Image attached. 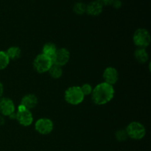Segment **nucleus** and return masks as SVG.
I'll return each mask as SVG.
<instances>
[{"mask_svg": "<svg viewBox=\"0 0 151 151\" xmlns=\"http://www.w3.org/2000/svg\"><path fill=\"white\" fill-rule=\"evenodd\" d=\"M134 57L139 63H145L148 60L149 55L145 48H138L134 52Z\"/></svg>", "mask_w": 151, "mask_h": 151, "instance_id": "ddd939ff", "label": "nucleus"}, {"mask_svg": "<svg viewBox=\"0 0 151 151\" xmlns=\"http://www.w3.org/2000/svg\"><path fill=\"white\" fill-rule=\"evenodd\" d=\"M70 58V52L66 48L58 49L52 58L53 64L59 66H63L69 62Z\"/></svg>", "mask_w": 151, "mask_h": 151, "instance_id": "6e6552de", "label": "nucleus"}, {"mask_svg": "<svg viewBox=\"0 0 151 151\" xmlns=\"http://www.w3.org/2000/svg\"><path fill=\"white\" fill-rule=\"evenodd\" d=\"M73 11L78 15H83L86 12V4L83 2H78L74 5Z\"/></svg>", "mask_w": 151, "mask_h": 151, "instance_id": "a211bd4d", "label": "nucleus"}, {"mask_svg": "<svg viewBox=\"0 0 151 151\" xmlns=\"http://www.w3.org/2000/svg\"><path fill=\"white\" fill-rule=\"evenodd\" d=\"M103 11V6L97 1H94L90 2L86 5V12L88 15L92 16H99Z\"/></svg>", "mask_w": 151, "mask_h": 151, "instance_id": "f8f14e48", "label": "nucleus"}, {"mask_svg": "<svg viewBox=\"0 0 151 151\" xmlns=\"http://www.w3.org/2000/svg\"><path fill=\"white\" fill-rule=\"evenodd\" d=\"M3 93H4V86H3V84L0 82V99L2 97Z\"/></svg>", "mask_w": 151, "mask_h": 151, "instance_id": "5701e85b", "label": "nucleus"}, {"mask_svg": "<svg viewBox=\"0 0 151 151\" xmlns=\"http://www.w3.org/2000/svg\"><path fill=\"white\" fill-rule=\"evenodd\" d=\"M57 50L58 49L55 44H53V43L49 42L44 45V47H43L42 48V53H41V54L50 58H52H52L54 57Z\"/></svg>", "mask_w": 151, "mask_h": 151, "instance_id": "4468645a", "label": "nucleus"}, {"mask_svg": "<svg viewBox=\"0 0 151 151\" xmlns=\"http://www.w3.org/2000/svg\"><path fill=\"white\" fill-rule=\"evenodd\" d=\"M103 77L105 83L113 86L119 80V72L114 67L109 66L104 70Z\"/></svg>", "mask_w": 151, "mask_h": 151, "instance_id": "9d476101", "label": "nucleus"}, {"mask_svg": "<svg viewBox=\"0 0 151 151\" xmlns=\"http://www.w3.org/2000/svg\"><path fill=\"white\" fill-rule=\"evenodd\" d=\"M10 63V59L5 52L0 51V70L6 69Z\"/></svg>", "mask_w": 151, "mask_h": 151, "instance_id": "f3484780", "label": "nucleus"}, {"mask_svg": "<svg viewBox=\"0 0 151 151\" xmlns=\"http://www.w3.org/2000/svg\"><path fill=\"white\" fill-rule=\"evenodd\" d=\"M4 124V119L2 116H0V125H2Z\"/></svg>", "mask_w": 151, "mask_h": 151, "instance_id": "b1692460", "label": "nucleus"}, {"mask_svg": "<svg viewBox=\"0 0 151 151\" xmlns=\"http://www.w3.org/2000/svg\"><path fill=\"white\" fill-rule=\"evenodd\" d=\"M99 3L102 4V6H108V5H111L113 2L114 0H97Z\"/></svg>", "mask_w": 151, "mask_h": 151, "instance_id": "412c9836", "label": "nucleus"}, {"mask_svg": "<svg viewBox=\"0 0 151 151\" xmlns=\"http://www.w3.org/2000/svg\"><path fill=\"white\" fill-rule=\"evenodd\" d=\"M84 97L83 94L81 90V86H70L65 91L64 99L69 104L72 106L79 105L83 101Z\"/></svg>", "mask_w": 151, "mask_h": 151, "instance_id": "f03ea898", "label": "nucleus"}, {"mask_svg": "<svg viewBox=\"0 0 151 151\" xmlns=\"http://www.w3.org/2000/svg\"><path fill=\"white\" fill-rule=\"evenodd\" d=\"M111 5L113 6L114 8L119 9L120 8L121 6H122V2H121L120 0H114L113 2H112Z\"/></svg>", "mask_w": 151, "mask_h": 151, "instance_id": "4be33fe9", "label": "nucleus"}, {"mask_svg": "<svg viewBox=\"0 0 151 151\" xmlns=\"http://www.w3.org/2000/svg\"><path fill=\"white\" fill-rule=\"evenodd\" d=\"M114 88L111 85L103 82L99 83L93 88L91 100L94 104L103 106L107 104L114 97Z\"/></svg>", "mask_w": 151, "mask_h": 151, "instance_id": "f257e3e1", "label": "nucleus"}, {"mask_svg": "<svg viewBox=\"0 0 151 151\" xmlns=\"http://www.w3.org/2000/svg\"><path fill=\"white\" fill-rule=\"evenodd\" d=\"M19 123L24 127H27L32 125L33 122V116L30 110H28L22 104L17 107L16 119Z\"/></svg>", "mask_w": 151, "mask_h": 151, "instance_id": "423d86ee", "label": "nucleus"}, {"mask_svg": "<svg viewBox=\"0 0 151 151\" xmlns=\"http://www.w3.org/2000/svg\"><path fill=\"white\" fill-rule=\"evenodd\" d=\"M50 73V75L54 79H58V78H61L63 75V69H62L61 66H57V65L53 64L48 71Z\"/></svg>", "mask_w": 151, "mask_h": 151, "instance_id": "dca6fc26", "label": "nucleus"}, {"mask_svg": "<svg viewBox=\"0 0 151 151\" xmlns=\"http://www.w3.org/2000/svg\"><path fill=\"white\" fill-rule=\"evenodd\" d=\"M53 65L52 60L50 58L44 55L43 54H40L35 57L33 61L34 69L38 73H45L48 72L51 66Z\"/></svg>", "mask_w": 151, "mask_h": 151, "instance_id": "20e7f679", "label": "nucleus"}, {"mask_svg": "<svg viewBox=\"0 0 151 151\" xmlns=\"http://www.w3.org/2000/svg\"><path fill=\"white\" fill-rule=\"evenodd\" d=\"M81 90L82 91V93L83 94L84 96H88L91 94L93 91V88L90 84L88 83H85L81 87Z\"/></svg>", "mask_w": 151, "mask_h": 151, "instance_id": "aec40b11", "label": "nucleus"}, {"mask_svg": "<svg viewBox=\"0 0 151 151\" xmlns=\"http://www.w3.org/2000/svg\"><path fill=\"white\" fill-rule=\"evenodd\" d=\"M7 57L10 60H17L22 55V50L19 47H11L5 52Z\"/></svg>", "mask_w": 151, "mask_h": 151, "instance_id": "2eb2a0df", "label": "nucleus"}, {"mask_svg": "<svg viewBox=\"0 0 151 151\" xmlns=\"http://www.w3.org/2000/svg\"><path fill=\"white\" fill-rule=\"evenodd\" d=\"M115 137L119 142H125L128 138V136L125 130H119L115 134Z\"/></svg>", "mask_w": 151, "mask_h": 151, "instance_id": "6ab92c4d", "label": "nucleus"}, {"mask_svg": "<svg viewBox=\"0 0 151 151\" xmlns=\"http://www.w3.org/2000/svg\"><path fill=\"white\" fill-rule=\"evenodd\" d=\"M134 43L139 48H146L150 44V35L148 31L144 28L137 29L133 37Z\"/></svg>", "mask_w": 151, "mask_h": 151, "instance_id": "39448f33", "label": "nucleus"}, {"mask_svg": "<svg viewBox=\"0 0 151 151\" xmlns=\"http://www.w3.org/2000/svg\"><path fill=\"white\" fill-rule=\"evenodd\" d=\"M38 103V97L33 94H27L22 97L21 104L24 106L27 109L30 110L36 107Z\"/></svg>", "mask_w": 151, "mask_h": 151, "instance_id": "9b49d317", "label": "nucleus"}, {"mask_svg": "<svg viewBox=\"0 0 151 151\" xmlns=\"http://www.w3.org/2000/svg\"><path fill=\"white\" fill-rule=\"evenodd\" d=\"M127 134L128 137L135 140H140L145 137L146 129L144 125L139 122H132L127 126Z\"/></svg>", "mask_w": 151, "mask_h": 151, "instance_id": "7ed1b4c3", "label": "nucleus"}, {"mask_svg": "<svg viewBox=\"0 0 151 151\" xmlns=\"http://www.w3.org/2000/svg\"><path fill=\"white\" fill-rule=\"evenodd\" d=\"M16 107L13 100L7 97L0 99V114L4 116H9L15 112Z\"/></svg>", "mask_w": 151, "mask_h": 151, "instance_id": "1a4fd4ad", "label": "nucleus"}, {"mask_svg": "<svg viewBox=\"0 0 151 151\" xmlns=\"http://www.w3.org/2000/svg\"><path fill=\"white\" fill-rule=\"evenodd\" d=\"M54 128L53 122L48 118H41L35 123V129L41 135L50 134Z\"/></svg>", "mask_w": 151, "mask_h": 151, "instance_id": "0eeeda50", "label": "nucleus"}]
</instances>
